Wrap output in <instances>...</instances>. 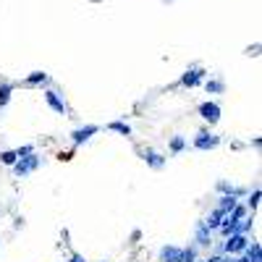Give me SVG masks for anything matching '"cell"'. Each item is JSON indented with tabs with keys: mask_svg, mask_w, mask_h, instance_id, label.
I'll return each mask as SVG.
<instances>
[{
	"mask_svg": "<svg viewBox=\"0 0 262 262\" xmlns=\"http://www.w3.org/2000/svg\"><path fill=\"white\" fill-rule=\"evenodd\" d=\"M247 247H249V241H247L244 233H231L226 247H223V252H228V255H239V252H244Z\"/></svg>",
	"mask_w": 262,
	"mask_h": 262,
	"instance_id": "cell-1",
	"label": "cell"
},
{
	"mask_svg": "<svg viewBox=\"0 0 262 262\" xmlns=\"http://www.w3.org/2000/svg\"><path fill=\"white\" fill-rule=\"evenodd\" d=\"M37 165H40V157L32 152V155L21 157V160H16V163H13V171H16V176H26V173H32Z\"/></svg>",
	"mask_w": 262,
	"mask_h": 262,
	"instance_id": "cell-2",
	"label": "cell"
},
{
	"mask_svg": "<svg viewBox=\"0 0 262 262\" xmlns=\"http://www.w3.org/2000/svg\"><path fill=\"white\" fill-rule=\"evenodd\" d=\"M220 142V136H215V134H207V131H199L194 139V147L196 149H210V147H218Z\"/></svg>",
	"mask_w": 262,
	"mask_h": 262,
	"instance_id": "cell-3",
	"label": "cell"
},
{
	"mask_svg": "<svg viewBox=\"0 0 262 262\" xmlns=\"http://www.w3.org/2000/svg\"><path fill=\"white\" fill-rule=\"evenodd\" d=\"M199 113H202V118L207 121V124H218V118H220V108L215 105V102H204V105L199 108Z\"/></svg>",
	"mask_w": 262,
	"mask_h": 262,
	"instance_id": "cell-4",
	"label": "cell"
},
{
	"mask_svg": "<svg viewBox=\"0 0 262 262\" xmlns=\"http://www.w3.org/2000/svg\"><path fill=\"white\" fill-rule=\"evenodd\" d=\"M160 260L163 262H184V249H179V247H163L160 249Z\"/></svg>",
	"mask_w": 262,
	"mask_h": 262,
	"instance_id": "cell-5",
	"label": "cell"
},
{
	"mask_svg": "<svg viewBox=\"0 0 262 262\" xmlns=\"http://www.w3.org/2000/svg\"><path fill=\"white\" fill-rule=\"evenodd\" d=\"M202 79H204V71H202V68H189V71L181 76V84H184V87H196Z\"/></svg>",
	"mask_w": 262,
	"mask_h": 262,
	"instance_id": "cell-6",
	"label": "cell"
},
{
	"mask_svg": "<svg viewBox=\"0 0 262 262\" xmlns=\"http://www.w3.org/2000/svg\"><path fill=\"white\" fill-rule=\"evenodd\" d=\"M45 100H48L50 102V105H53V110H58V113L63 116L66 113V102L58 97V92H53V89H48V92H45Z\"/></svg>",
	"mask_w": 262,
	"mask_h": 262,
	"instance_id": "cell-7",
	"label": "cell"
},
{
	"mask_svg": "<svg viewBox=\"0 0 262 262\" xmlns=\"http://www.w3.org/2000/svg\"><path fill=\"white\" fill-rule=\"evenodd\" d=\"M92 134H97V126H87V129H76L73 131V144H81V142H87V139L92 136Z\"/></svg>",
	"mask_w": 262,
	"mask_h": 262,
	"instance_id": "cell-8",
	"label": "cell"
},
{
	"mask_svg": "<svg viewBox=\"0 0 262 262\" xmlns=\"http://www.w3.org/2000/svg\"><path fill=\"white\" fill-rule=\"evenodd\" d=\"M223 218H226V212H223V210H215V212L210 215V218H207V220H204V226H207L210 231H212V228H220V223H223Z\"/></svg>",
	"mask_w": 262,
	"mask_h": 262,
	"instance_id": "cell-9",
	"label": "cell"
},
{
	"mask_svg": "<svg viewBox=\"0 0 262 262\" xmlns=\"http://www.w3.org/2000/svg\"><path fill=\"white\" fill-rule=\"evenodd\" d=\"M144 160L152 165V168H163V165H165V157L157 155V152H152V149H147V152H144Z\"/></svg>",
	"mask_w": 262,
	"mask_h": 262,
	"instance_id": "cell-10",
	"label": "cell"
},
{
	"mask_svg": "<svg viewBox=\"0 0 262 262\" xmlns=\"http://www.w3.org/2000/svg\"><path fill=\"white\" fill-rule=\"evenodd\" d=\"M196 244H199V247L210 244V228L204 226V223H199V231H196Z\"/></svg>",
	"mask_w": 262,
	"mask_h": 262,
	"instance_id": "cell-11",
	"label": "cell"
},
{
	"mask_svg": "<svg viewBox=\"0 0 262 262\" xmlns=\"http://www.w3.org/2000/svg\"><path fill=\"white\" fill-rule=\"evenodd\" d=\"M108 129H110V131H118V134H124V136H131V126H129V124H121V121L110 124Z\"/></svg>",
	"mask_w": 262,
	"mask_h": 262,
	"instance_id": "cell-12",
	"label": "cell"
},
{
	"mask_svg": "<svg viewBox=\"0 0 262 262\" xmlns=\"http://www.w3.org/2000/svg\"><path fill=\"white\" fill-rule=\"evenodd\" d=\"M11 92H13V87H11V84H3V87H0V105H5V102H8V97H11Z\"/></svg>",
	"mask_w": 262,
	"mask_h": 262,
	"instance_id": "cell-13",
	"label": "cell"
},
{
	"mask_svg": "<svg viewBox=\"0 0 262 262\" xmlns=\"http://www.w3.org/2000/svg\"><path fill=\"white\" fill-rule=\"evenodd\" d=\"M45 79H48V76H45L42 71H34V73H29V76H26V84H42Z\"/></svg>",
	"mask_w": 262,
	"mask_h": 262,
	"instance_id": "cell-14",
	"label": "cell"
},
{
	"mask_svg": "<svg viewBox=\"0 0 262 262\" xmlns=\"http://www.w3.org/2000/svg\"><path fill=\"white\" fill-rule=\"evenodd\" d=\"M204 87H207V92H215V95H218V92L226 89V84H223V81H207Z\"/></svg>",
	"mask_w": 262,
	"mask_h": 262,
	"instance_id": "cell-15",
	"label": "cell"
},
{
	"mask_svg": "<svg viewBox=\"0 0 262 262\" xmlns=\"http://www.w3.org/2000/svg\"><path fill=\"white\" fill-rule=\"evenodd\" d=\"M186 147V139H181V136H176L173 142H171V152H181V149Z\"/></svg>",
	"mask_w": 262,
	"mask_h": 262,
	"instance_id": "cell-16",
	"label": "cell"
},
{
	"mask_svg": "<svg viewBox=\"0 0 262 262\" xmlns=\"http://www.w3.org/2000/svg\"><path fill=\"white\" fill-rule=\"evenodd\" d=\"M0 160H3L5 165H13L18 157H16V152H3V155H0Z\"/></svg>",
	"mask_w": 262,
	"mask_h": 262,
	"instance_id": "cell-17",
	"label": "cell"
},
{
	"mask_svg": "<svg viewBox=\"0 0 262 262\" xmlns=\"http://www.w3.org/2000/svg\"><path fill=\"white\" fill-rule=\"evenodd\" d=\"M196 260V249L189 247V249H184V262H194Z\"/></svg>",
	"mask_w": 262,
	"mask_h": 262,
	"instance_id": "cell-18",
	"label": "cell"
},
{
	"mask_svg": "<svg viewBox=\"0 0 262 262\" xmlns=\"http://www.w3.org/2000/svg\"><path fill=\"white\" fill-rule=\"evenodd\" d=\"M257 202H260V192L252 194V199H249V207H257Z\"/></svg>",
	"mask_w": 262,
	"mask_h": 262,
	"instance_id": "cell-19",
	"label": "cell"
},
{
	"mask_svg": "<svg viewBox=\"0 0 262 262\" xmlns=\"http://www.w3.org/2000/svg\"><path fill=\"white\" fill-rule=\"evenodd\" d=\"M226 262H247V257H233V260H226Z\"/></svg>",
	"mask_w": 262,
	"mask_h": 262,
	"instance_id": "cell-20",
	"label": "cell"
},
{
	"mask_svg": "<svg viewBox=\"0 0 262 262\" xmlns=\"http://www.w3.org/2000/svg\"><path fill=\"white\" fill-rule=\"evenodd\" d=\"M71 262H84V260H81L79 255H73V260H71Z\"/></svg>",
	"mask_w": 262,
	"mask_h": 262,
	"instance_id": "cell-21",
	"label": "cell"
},
{
	"mask_svg": "<svg viewBox=\"0 0 262 262\" xmlns=\"http://www.w3.org/2000/svg\"><path fill=\"white\" fill-rule=\"evenodd\" d=\"M163 3H176V0H163Z\"/></svg>",
	"mask_w": 262,
	"mask_h": 262,
	"instance_id": "cell-22",
	"label": "cell"
}]
</instances>
